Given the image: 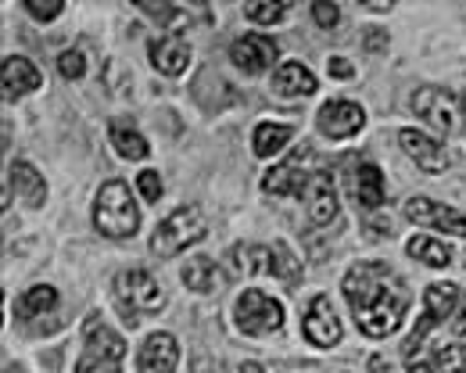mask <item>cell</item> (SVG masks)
Listing matches in <instances>:
<instances>
[{
    "label": "cell",
    "instance_id": "obj_1",
    "mask_svg": "<svg viewBox=\"0 0 466 373\" xmlns=\"http://www.w3.org/2000/svg\"><path fill=\"white\" fill-rule=\"evenodd\" d=\"M345 298L355 316V327L366 338L395 334L409 309L406 280L384 262H355L345 273Z\"/></svg>",
    "mask_w": 466,
    "mask_h": 373
},
{
    "label": "cell",
    "instance_id": "obj_2",
    "mask_svg": "<svg viewBox=\"0 0 466 373\" xmlns=\"http://www.w3.org/2000/svg\"><path fill=\"white\" fill-rule=\"evenodd\" d=\"M460 287L456 284H431L427 291H423V316H420V323H416V330L409 334L406 341V367L409 370H427V356H423V341H427V334L434 330V327H441L449 316H456L460 309ZM452 323V319H449Z\"/></svg>",
    "mask_w": 466,
    "mask_h": 373
},
{
    "label": "cell",
    "instance_id": "obj_3",
    "mask_svg": "<svg viewBox=\"0 0 466 373\" xmlns=\"http://www.w3.org/2000/svg\"><path fill=\"white\" fill-rule=\"evenodd\" d=\"M94 227L97 234L112 237V241H126L137 234L140 227V212H137V201L129 197V186L122 180H112L97 190L94 197Z\"/></svg>",
    "mask_w": 466,
    "mask_h": 373
},
{
    "label": "cell",
    "instance_id": "obj_4",
    "mask_svg": "<svg viewBox=\"0 0 466 373\" xmlns=\"http://www.w3.org/2000/svg\"><path fill=\"white\" fill-rule=\"evenodd\" d=\"M230 266L237 277L266 273V277H277V280H288V284H294L301 277V262L294 258V251L284 241H273V245H233Z\"/></svg>",
    "mask_w": 466,
    "mask_h": 373
},
{
    "label": "cell",
    "instance_id": "obj_5",
    "mask_svg": "<svg viewBox=\"0 0 466 373\" xmlns=\"http://www.w3.org/2000/svg\"><path fill=\"white\" fill-rule=\"evenodd\" d=\"M116 298H118V309H122V319L129 327L140 323L144 312H158L166 306V291L162 284L144 273V269H126L116 277Z\"/></svg>",
    "mask_w": 466,
    "mask_h": 373
},
{
    "label": "cell",
    "instance_id": "obj_6",
    "mask_svg": "<svg viewBox=\"0 0 466 373\" xmlns=\"http://www.w3.org/2000/svg\"><path fill=\"white\" fill-rule=\"evenodd\" d=\"M205 230H208L205 227V212L198 205H183V208H176L173 216H166L158 223V230L151 234V251L158 258H173L183 248L198 245L205 237Z\"/></svg>",
    "mask_w": 466,
    "mask_h": 373
},
{
    "label": "cell",
    "instance_id": "obj_7",
    "mask_svg": "<svg viewBox=\"0 0 466 373\" xmlns=\"http://www.w3.org/2000/svg\"><path fill=\"white\" fill-rule=\"evenodd\" d=\"M122 359H126V345L116 330L97 316L86 319V348L76 373H122Z\"/></svg>",
    "mask_w": 466,
    "mask_h": 373
},
{
    "label": "cell",
    "instance_id": "obj_8",
    "mask_svg": "<svg viewBox=\"0 0 466 373\" xmlns=\"http://www.w3.org/2000/svg\"><path fill=\"white\" fill-rule=\"evenodd\" d=\"M233 312H237L233 316L237 330L251 334V338H262V334H273V330L284 327V306L277 298H269L266 291H255V287L237 298V309Z\"/></svg>",
    "mask_w": 466,
    "mask_h": 373
},
{
    "label": "cell",
    "instance_id": "obj_9",
    "mask_svg": "<svg viewBox=\"0 0 466 373\" xmlns=\"http://www.w3.org/2000/svg\"><path fill=\"white\" fill-rule=\"evenodd\" d=\"M309 162H312V151H309V147L294 151L291 158H284L277 169H269V173L262 176V186H266L269 194H280V197H301L309 180L319 173V169H305Z\"/></svg>",
    "mask_w": 466,
    "mask_h": 373
},
{
    "label": "cell",
    "instance_id": "obj_10",
    "mask_svg": "<svg viewBox=\"0 0 466 373\" xmlns=\"http://www.w3.org/2000/svg\"><path fill=\"white\" fill-rule=\"evenodd\" d=\"M402 212H406L409 223H416V227H431V230H445V234L466 237V212L445 208V205H438L431 197H409Z\"/></svg>",
    "mask_w": 466,
    "mask_h": 373
},
{
    "label": "cell",
    "instance_id": "obj_11",
    "mask_svg": "<svg viewBox=\"0 0 466 373\" xmlns=\"http://www.w3.org/2000/svg\"><path fill=\"white\" fill-rule=\"evenodd\" d=\"M277 55H280V47H277V40L266 36V33H244L240 40H233V47H230L233 65L244 68L248 76L266 72L269 65L277 62Z\"/></svg>",
    "mask_w": 466,
    "mask_h": 373
},
{
    "label": "cell",
    "instance_id": "obj_12",
    "mask_svg": "<svg viewBox=\"0 0 466 373\" xmlns=\"http://www.w3.org/2000/svg\"><path fill=\"white\" fill-rule=\"evenodd\" d=\"M316 126H319L323 136L345 140V136H355V133L366 126V112H362V105H355V101H327V105L319 108V116H316Z\"/></svg>",
    "mask_w": 466,
    "mask_h": 373
},
{
    "label": "cell",
    "instance_id": "obj_13",
    "mask_svg": "<svg viewBox=\"0 0 466 373\" xmlns=\"http://www.w3.org/2000/svg\"><path fill=\"white\" fill-rule=\"evenodd\" d=\"M409 105H412L416 116H423L434 129H441V133H452V129H456V101H452L449 90H441V86H423V90L412 94Z\"/></svg>",
    "mask_w": 466,
    "mask_h": 373
},
{
    "label": "cell",
    "instance_id": "obj_14",
    "mask_svg": "<svg viewBox=\"0 0 466 373\" xmlns=\"http://www.w3.org/2000/svg\"><path fill=\"white\" fill-rule=\"evenodd\" d=\"M305 338L319 348H334L341 341V319L330 306L327 295H316L309 302V312H305Z\"/></svg>",
    "mask_w": 466,
    "mask_h": 373
},
{
    "label": "cell",
    "instance_id": "obj_15",
    "mask_svg": "<svg viewBox=\"0 0 466 373\" xmlns=\"http://www.w3.org/2000/svg\"><path fill=\"white\" fill-rule=\"evenodd\" d=\"M301 201H305L309 223H316V227L334 223V219H338V190H334V176L319 169V173L309 180L305 194H301Z\"/></svg>",
    "mask_w": 466,
    "mask_h": 373
},
{
    "label": "cell",
    "instance_id": "obj_16",
    "mask_svg": "<svg viewBox=\"0 0 466 373\" xmlns=\"http://www.w3.org/2000/svg\"><path fill=\"white\" fill-rule=\"evenodd\" d=\"M399 144H402V151H406L423 173H445L449 169V151L434 136H427L420 129H402L399 133Z\"/></svg>",
    "mask_w": 466,
    "mask_h": 373
},
{
    "label": "cell",
    "instance_id": "obj_17",
    "mask_svg": "<svg viewBox=\"0 0 466 373\" xmlns=\"http://www.w3.org/2000/svg\"><path fill=\"white\" fill-rule=\"evenodd\" d=\"M0 79H4V97H7V101L25 97V94H33V90L44 83L40 68L29 62V58H18V55L4 58V65H0Z\"/></svg>",
    "mask_w": 466,
    "mask_h": 373
},
{
    "label": "cell",
    "instance_id": "obj_18",
    "mask_svg": "<svg viewBox=\"0 0 466 373\" xmlns=\"http://www.w3.org/2000/svg\"><path fill=\"white\" fill-rule=\"evenodd\" d=\"M179 363V345L173 334H151L140 348V370L144 373H173Z\"/></svg>",
    "mask_w": 466,
    "mask_h": 373
},
{
    "label": "cell",
    "instance_id": "obj_19",
    "mask_svg": "<svg viewBox=\"0 0 466 373\" xmlns=\"http://www.w3.org/2000/svg\"><path fill=\"white\" fill-rule=\"evenodd\" d=\"M7 184L15 186V194H18L29 208H40V205L47 201V184H44V176H40L36 166L25 162V158L11 162V169H7Z\"/></svg>",
    "mask_w": 466,
    "mask_h": 373
},
{
    "label": "cell",
    "instance_id": "obj_20",
    "mask_svg": "<svg viewBox=\"0 0 466 373\" xmlns=\"http://www.w3.org/2000/svg\"><path fill=\"white\" fill-rule=\"evenodd\" d=\"M147 51H151V65H155L162 76H179V72H187V65H190V44H187L183 36H162V40H155Z\"/></svg>",
    "mask_w": 466,
    "mask_h": 373
},
{
    "label": "cell",
    "instance_id": "obj_21",
    "mask_svg": "<svg viewBox=\"0 0 466 373\" xmlns=\"http://www.w3.org/2000/svg\"><path fill=\"white\" fill-rule=\"evenodd\" d=\"M273 90L280 97H309L316 94V76L301 62H284L273 72Z\"/></svg>",
    "mask_w": 466,
    "mask_h": 373
},
{
    "label": "cell",
    "instance_id": "obj_22",
    "mask_svg": "<svg viewBox=\"0 0 466 373\" xmlns=\"http://www.w3.org/2000/svg\"><path fill=\"white\" fill-rule=\"evenodd\" d=\"M351 194H355V201L362 208H380V201H384V173L373 162H362L351 173Z\"/></svg>",
    "mask_w": 466,
    "mask_h": 373
},
{
    "label": "cell",
    "instance_id": "obj_23",
    "mask_svg": "<svg viewBox=\"0 0 466 373\" xmlns=\"http://www.w3.org/2000/svg\"><path fill=\"white\" fill-rule=\"evenodd\" d=\"M183 284H187L190 291L208 295V291H219V287L227 284V277H223V269H219L208 255H198V258H190V262L183 266Z\"/></svg>",
    "mask_w": 466,
    "mask_h": 373
},
{
    "label": "cell",
    "instance_id": "obj_24",
    "mask_svg": "<svg viewBox=\"0 0 466 373\" xmlns=\"http://www.w3.org/2000/svg\"><path fill=\"white\" fill-rule=\"evenodd\" d=\"M112 144L122 158L129 162H144L151 155V144L144 140V133H137L129 123H112Z\"/></svg>",
    "mask_w": 466,
    "mask_h": 373
},
{
    "label": "cell",
    "instance_id": "obj_25",
    "mask_svg": "<svg viewBox=\"0 0 466 373\" xmlns=\"http://www.w3.org/2000/svg\"><path fill=\"white\" fill-rule=\"evenodd\" d=\"M58 306V291L51 287V284H36V287H29L18 302H15V312L22 316V319H29V316H44V312H51Z\"/></svg>",
    "mask_w": 466,
    "mask_h": 373
},
{
    "label": "cell",
    "instance_id": "obj_26",
    "mask_svg": "<svg viewBox=\"0 0 466 373\" xmlns=\"http://www.w3.org/2000/svg\"><path fill=\"white\" fill-rule=\"evenodd\" d=\"M291 126H280V123H262L255 129V155L258 158H269V155H277V151H284L288 147V140H291Z\"/></svg>",
    "mask_w": 466,
    "mask_h": 373
},
{
    "label": "cell",
    "instance_id": "obj_27",
    "mask_svg": "<svg viewBox=\"0 0 466 373\" xmlns=\"http://www.w3.org/2000/svg\"><path fill=\"white\" fill-rule=\"evenodd\" d=\"M409 255L420 258V262L431 266V269H445V266L452 262L449 245H441V241H434V237H412V241H409Z\"/></svg>",
    "mask_w": 466,
    "mask_h": 373
},
{
    "label": "cell",
    "instance_id": "obj_28",
    "mask_svg": "<svg viewBox=\"0 0 466 373\" xmlns=\"http://www.w3.org/2000/svg\"><path fill=\"white\" fill-rule=\"evenodd\" d=\"M434 373H466V345H445L438 348V356L431 359Z\"/></svg>",
    "mask_w": 466,
    "mask_h": 373
},
{
    "label": "cell",
    "instance_id": "obj_29",
    "mask_svg": "<svg viewBox=\"0 0 466 373\" xmlns=\"http://www.w3.org/2000/svg\"><path fill=\"white\" fill-rule=\"evenodd\" d=\"M288 11H291L288 4H244V18H251V22H258V25H273V22H280Z\"/></svg>",
    "mask_w": 466,
    "mask_h": 373
},
{
    "label": "cell",
    "instance_id": "obj_30",
    "mask_svg": "<svg viewBox=\"0 0 466 373\" xmlns=\"http://www.w3.org/2000/svg\"><path fill=\"white\" fill-rule=\"evenodd\" d=\"M58 72L65 76V79H79V76L86 72V62H83V55H79V51H61Z\"/></svg>",
    "mask_w": 466,
    "mask_h": 373
},
{
    "label": "cell",
    "instance_id": "obj_31",
    "mask_svg": "<svg viewBox=\"0 0 466 373\" xmlns=\"http://www.w3.org/2000/svg\"><path fill=\"white\" fill-rule=\"evenodd\" d=\"M312 18H316V25L334 29L338 18H341V11H338V4H330V0H316V4H312Z\"/></svg>",
    "mask_w": 466,
    "mask_h": 373
},
{
    "label": "cell",
    "instance_id": "obj_32",
    "mask_svg": "<svg viewBox=\"0 0 466 373\" xmlns=\"http://www.w3.org/2000/svg\"><path fill=\"white\" fill-rule=\"evenodd\" d=\"M137 186H140V194H144L147 201H158L162 190H166V186H162V176H158L155 169H144V173L137 176Z\"/></svg>",
    "mask_w": 466,
    "mask_h": 373
},
{
    "label": "cell",
    "instance_id": "obj_33",
    "mask_svg": "<svg viewBox=\"0 0 466 373\" xmlns=\"http://www.w3.org/2000/svg\"><path fill=\"white\" fill-rule=\"evenodd\" d=\"M25 11H29L33 18H40V22H51V18H58L61 11H65V4H58V0H51V4H40V0H25Z\"/></svg>",
    "mask_w": 466,
    "mask_h": 373
},
{
    "label": "cell",
    "instance_id": "obj_34",
    "mask_svg": "<svg viewBox=\"0 0 466 373\" xmlns=\"http://www.w3.org/2000/svg\"><path fill=\"white\" fill-rule=\"evenodd\" d=\"M362 44H366V51H370V55H377V51H388V33H380V29H370Z\"/></svg>",
    "mask_w": 466,
    "mask_h": 373
},
{
    "label": "cell",
    "instance_id": "obj_35",
    "mask_svg": "<svg viewBox=\"0 0 466 373\" xmlns=\"http://www.w3.org/2000/svg\"><path fill=\"white\" fill-rule=\"evenodd\" d=\"M449 327H452L456 334H466V295L460 298V309H456V319H452Z\"/></svg>",
    "mask_w": 466,
    "mask_h": 373
},
{
    "label": "cell",
    "instance_id": "obj_36",
    "mask_svg": "<svg viewBox=\"0 0 466 373\" xmlns=\"http://www.w3.org/2000/svg\"><path fill=\"white\" fill-rule=\"evenodd\" d=\"M370 373H395V370H391V363H388L384 356H373V359H370Z\"/></svg>",
    "mask_w": 466,
    "mask_h": 373
},
{
    "label": "cell",
    "instance_id": "obj_37",
    "mask_svg": "<svg viewBox=\"0 0 466 373\" xmlns=\"http://www.w3.org/2000/svg\"><path fill=\"white\" fill-rule=\"evenodd\" d=\"M330 72H334V76H341V79H345V76H351V65L345 62V58H334V62H330Z\"/></svg>",
    "mask_w": 466,
    "mask_h": 373
},
{
    "label": "cell",
    "instance_id": "obj_38",
    "mask_svg": "<svg viewBox=\"0 0 466 373\" xmlns=\"http://www.w3.org/2000/svg\"><path fill=\"white\" fill-rule=\"evenodd\" d=\"M240 373H266V370H262L258 363H244V367H240Z\"/></svg>",
    "mask_w": 466,
    "mask_h": 373
},
{
    "label": "cell",
    "instance_id": "obj_39",
    "mask_svg": "<svg viewBox=\"0 0 466 373\" xmlns=\"http://www.w3.org/2000/svg\"><path fill=\"white\" fill-rule=\"evenodd\" d=\"M460 105H463V116H466V90L460 94Z\"/></svg>",
    "mask_w": 466,
    "mask_h": 373
},
{
    "label": "cell",
    "instance_id": "obj_40",
    "mask_svg": "<svg viewBox=\"0 0 466 373\" xmlns=\"http://www.w3.org/2000/svg\"><path fill=\"white\" fill-rule=\"evenodd\" d=\"M212 373H227V370H223V367H216V370H212Z\"/></svg>",
    "mask_w": 466,
    "mask_h": 373
}]
</instances>
